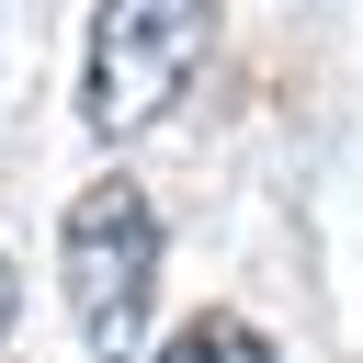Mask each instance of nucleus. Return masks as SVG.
<instances>
[{
	"mask_svg": "<svg viewBox=\"0 0 363 363\" xmlns=\"http://www.w3.org/2000/svg\"><path fill=\"white\" fill-rule=\"evenodd\" d=\"M57 284H68V318H79L91 363H136L147 352V295H159V204L136 182H91L57 227Z\"/></svg>",
	"mask_w": 363,
	"mask_h": 363,
	"instance_id": "nucleus-1",
	"label": "nucleus"
},
{
	"mask_svg": "<svg viewBox=\"0 0 363 363\" xmlns=\"http://www.w3.org/2000/svg\"><path fill=\"white\" fill-rule=\"evenodd\" d=\"M216 45V0H102L91 11V68H79V113L91 136H147L182 79Z\"/></svg>",
	"mask_w": 363,
	"mask_h": 363,
	"instance_id": "nucleus-2",
	"label": "nucleus"
},
{
	"mask_svg": "<svg viewBox=\"0 0 363 363\" xmlns=\"http://www.w3.org/2000/svg\"><path fill=\"white\" fill-rule=\"evenodd\" d=\"M159 363H272V340H261L250 318H227V306H204V318H182V329L159 340Z\"/></svg>",
	"mask_w": 363,
	"mask_h": 363,
	"instance_id": "nucleus-3",
	"label": "nucleus"
},
{
	"mask_svg": "<svg viewBox=\"0 0 363 363\" xmlns=\"http://www.w3.org/2000/svg\"><path fill=\"white\" fill-rule=\"evenodd\" d=\"M0 329H11V261H0Z\"/></svg>",
	"mask_w": 363,
	"mask_h": 363,
	"instance_id": "nucleus-4",
	"label": "nucleus"
}]
</instances>
